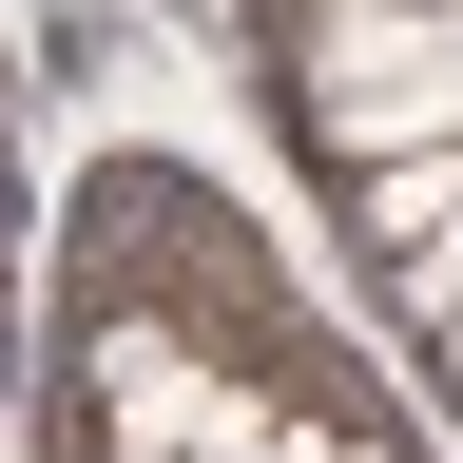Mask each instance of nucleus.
<instances>
[{"instance_id":"1","label":"nucleus","mask_w":463,"mask_h":463,"mask_svg":"<svg viewBox=\"0 0 463 463\" xmlns=\"http://www.w3.org/2000/svg\"><path fill=\"white\" fill-rule=\"evenodd\" d=\"M289 136L328 174L463 136V0H289Z\"/></svg>"},{"instance_id":"2","label":"nucleus","mask_w":463,"mask_h":463,"mask_svg":"<svg viewBox=\"0 0 463 463\" xmlns=\"http://www.w3.org/2000/svg\"><path fill=\"white\" fill-rule=\"evenodd\" d=\"M347 463H405V444H386V425H347Z\"/></svg>"}]
</instances>
